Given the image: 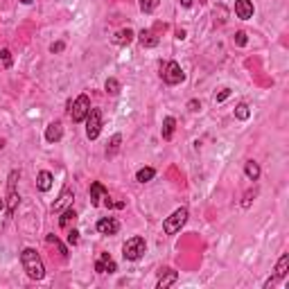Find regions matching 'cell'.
<instances>
[{
	"instance_id": "6da1fadb",
	"label": "cell",
	"mask_w": 289,
	"mask_h": 289,
	"mask_svg": "<svg viewBox=\"0 0 289 289\" xmlns=\"http://www.w3.org/2000/svg\"><path fill=\"white\" fill-rule=\"evenodd\" d=\"M20 265H23L25 274L30 276L32 280H41L45 276L43 260H41V255L34 249H23V253H20Z\"/></svg>"
},
{
	"instance_id": "7a4b0ae2",
	"label": "cell",
	"mask_w": 289,
	"mask_h": 289,
	"mask_svg": "<svg viewBox=\"0 0 289 289\" xmlns=\"http://www.w3.org/2000/svg\"><path fill=\"white\" fill-rule=\"evenodd\" d=\"M145 251H147V242H145V237H140V235L127 240L124 246H122V255H124V260H129V262H138V260L145 255Z\"/></svg>"
},
{
	"instance_id": "3957f363",
	"label": "cell",
	"mask_w": 289,
	"mask_h": 289,
	"mask_svg": "<svg viewBox=\"0 0 289 289\" xmlns=\"http://www.w3.org/2000/svg\"><path fill=\"white\" fill-rule=\"evenodd\" d=\"M186 221H188V208H177V210L163 221V230H165L167 235H177L179 230L186 226Z\"/></svg>"
},
{
	"instance_id": "277c9868",
	"label": "cell",
	"mask_w": 289,
	"mask_h": 289,
	"mask_svg": "<svg viewBox=\"0 0 289 289\" xmlns=\"http://www.w3.org/2000/svg\"><path fill=\"white\" fill-rule=\"evenodd\" d=\"M18 179H20V172L14 170L9 174V181H7V212H9V217H14L16 208H18V201H20L18 190H16V183H18Z\"/></svg>"
},
{
	"instance_id": "5b68a950",
	"label": "cell",
	"mask_w": 289,
	"mask_h": 289,
	"mask_svg": "<svg viewBox=\"0 0 289 289\" xmlns=\"http://www.w3.org/2000/svg\"><path fill=\"white\" fill-rule=\"evenodd\" d=\"M102 131V111L99 108H91L89 115H86V136L89 140H95Z\"/></svg>"
},
{
	"instance_id": "8992f818",
	"label": "cell",
	"mask_w": 289,
	"mask_h": 289,
	"mask_svg": "<svg viewBox=\"0 0 289 289\" xmlns=\"http://www.w3.org/2000/svg\"><path fill=\"white\" fill-rule=\"evenodd\" d=\"M89 111H91L89 95H79V97L75 99V104L70 106V118H73V122H84L86 115H89Z\"/></svg>"
},
{
	"instance_id": "52a82bcc",
	"label": "cell",
	"mask_w": 289,
	"mask_h": 289,
	"mask_svg": "<svg viewBox=\"0 0 289 289\" xmlns=\"http://www.w3.org/2000/svg\"><path fill=\"white\" fill-rule=\"evenodd\" d=\"M183 79H186V73L181 70V66H179L177 61H167L165 68H163V82L170 84V86H177Z\"/></svg>"
},
{
	"instance_id": "ba28073f",
	"label": "cell",
	"mask_w": 289,
	"mask_h": 289,
	"mask_svg": "<svg viewBox=\"0 0 289 289\" xmlns=\"http://www.w3.org/2000/svg\"><path fill=\"white\" fill-rule=\"evenodd\" d=\"M118 230H120V221L113 219V217H102L97 221V233H102V235H115Z\"/></svg>"
},
{
	"instance_id": "9c48e42d",
	"label": "cell",
	"mask_w": 289,
	"mask_h": 289,
	"mask_svg": "<svg viewBox=\"0 0 289 289\" xmlns=\"http://www.w3.org/2000/svg\"><path fill=\"white\" fill-rule=\"evenodd\" d=\"M95 271L97 274H113V271H118V265L113 262L108 253H99L97 262H95Z\"/></svg>"
},
{
	"instance_id": "30bf717a",
	"label": "cell",
	"mask_w": 289,
	"mask_h": 289,
	"mask_svg": "<svg viewBox=\"0 0 289 289\" xmlns=\"http://www.w3.org/2000/svg\"><path fill=\"white\" fill-rule=\"evenodd\" d=\"M287 265H289V255L285 253L283 258L278 260V267H276V278L267 280V283H265V287H271V285H276V283H278V280H283L285 276H287Z\"/></svg>"
},
{
	"instance_id": "8fae6325",
	"label": "cell",
	"mask_w": 289,
	"mask_h": 289,
	"mask_svg": "<svg viewBox=\"0 0 289 289\" xmlns=\"http://www.w3.org/2000/svg\"><path fill=\"white\" fill-rule=\"evenodd\" d=\"M235 14L237 18L249 20L253 16V2L251 0H235Z\"/></svg>"
},
{
	"instance_id": "7c38bea8",
	"label": "cell",
	"mask_w": 289,
	"mask_h": 289,
	"mask_svg": "<svg viewBox=\"0 0 289 289\" xmlns=\"http://www.w3.org/2000/svg\"><path fill=\"white\" fill-rule=\"evenodd\" d=\"M61 136H64V124H61V122H50L48 129H45V140L57 142V140H61Z\"/></svg>"
},
{
	"instance_id": "4fadbf2b",
	"label": "cell",
	"mask_w": 289,
	"mask_h": 289,
	"mask_svg": "<svg viewBox=\"0 0 289 289\" xmlns=\"http://www.w3.org/2000/svg\"><path fill=\"white\" fill-rule=\"evenodd\" d=\"M106 196H108V192L104 190V186H102V183H97V181H95L93 186H91V203H93L95 208H97L99 203H102V199H106Z\"/></svg>"
},
{
	"instance_id": "5bb4252c",
	"label": "cell",
	"mask_w": 289,
	"mask_h": 289,
	"mask_svg": "<svg viewBox=\"0 0 289 289\" xmlns=\"http://www.w3.org/2000/svg\"><path fill=\"white\" fill-rule=\"evenodd\" d=\"M75 199V194H73V190H70V188H66L64 192H61V196L57 201H54V206H52V210L54 212H64L66 210V206H68L70 201Z\"/></svg>"
},
{
	"instance_id": "9a60e30c",
	"label": "cell",
	"mask_w": 289,
	"mask_h": 289,
	"mask_svg": "<svg viewBox=\"0 0 289 289\" xmlns=\"http://www.w3.org/2000/svg\"><path fill=\"white\" fill-rule=\"evenodd\" d=\"M179 280V274L174 269H165V271H161V278H158V283H156V287L158 289H165V287H170V285H174Z\"/></svg>"
},
{
	"instance_id": "2e32d148",
	"label": "cell",
	"mask_w": 289,
	"mask_h": 289,
	"mask_svg": "<svg viewBox=\"0 0 289 289\" xmlns=\"http://www.w3.org/2000/svg\"><path fill=\"white\" fill-rule=\"evenodd\" d=\"M52 181H54V177L50 174L48 170H41V172H39V177H36V186H39L41 192H48L50 188H52Z\"/></svg>"
},
{
	"instance_id": "e0dca14e",
	"label": "cell",
	"mask_w": 289,
	"mask_h": 289,
	"mask_svg": "<svg viewBox=\"0 0 289 289\" xmlns=\"http://www.w3.org/2000/svg\"><path fill=\"white\" fill-rule=\"evenodd\" d=\"M133 39H136V32L127 27V30H120L118 34L113 36V43H115V45H129Z\"/></svg>"
},
{
	"instance_id": "ac0fdd59",
	"label": "cell",
	"mask_w": 289,
	"mask_h": 289,
	"mask_svg": "<svg viewBox=\"0 0 289 289\" xmlns=\"http://www.w3.org/2000/svg\"><path fill=\"white\" fill-rule=\"evenodd\" d=\"M138 41H140L145 48H156L158 45V36L154 34L152 30H142L140 34H138Z\"/></svg>"
},
{
	"instance_id": "d6986e66",
	"label": "cell",
	"mask_w": 289,
	"mask_h": 289,
	"mask_svg": "<svg viewBox=\"0 0 289 289\" xmlns=\"http://www.w3.org/2000/svg\"><path fill=\"white\" fill-rule=\"evenodd\" d=\"M244 174L251 179V181H258L260 179V165L255 161H246V165H244Z\"/></svg>"
},
{
	"instance_id": "ffe728a7",
	"label": "cell",
	"mask_w": 289,
	"mask_h": 289,
	"mask_svg": "<svg viewBox=\"0 0 289 289\" xmlns=\"http://www.w3.org/2000/svg\"><path fill=\"white\" fill-rule=\"evenodd\" d=\"M154 177H156V170H154V167H142V170H138L136 181L138 183H147V181H152Z\"/></svg>"
},
{
	"instance_id": "44dd1931",
	"label": "cell",
	"mask_w": 289,
	"mask_h": 289,
	"mask_svg": "<svg viewBox=\"0 0 289 289\" xmlns=\"http://www.w3.org/2000/svg\"><path fill=\"white\" fill-rule=\"evenodd\" d=\"M174 129H177V120L170 115V118H165V122H163V138H165V140H172Z\"/></svg>"
},
{
	"instance_id": "7402d4cb",
	"label": "cell",
	"mask_w": 289,
	"mask_h": 289,
	"mask_svg": "<svg viewBox=\"0 0 289 289\" xmlns=\"http://www.w3.org/2000/svg\"><path fill=\"white\" fill-rule=\"evenodd\" d=\"M75 219H77V212H75L73 208H66V210H64V217L59 219V226H61V228H68V226L73 224Z\"/></svg>"
},
{
	"instance_id": "603a6c76",
	"label": "cell",
	"mask_w": 289,
	"mask_h": 289,
	"mask_svg": "<svg viewBox=\"0 0 289 289\" xmlns=\"http://www.w3.org/2000/svg\"><path fill=\"white\" fill-rule=\"evenodd\" d=\"M249 115H251L249 104H237V106H235V118L237 120H249Z\"/></svg>"
},
{
	"instance_id": "cb8c5ba5",
	"label": "cell",
	"mask_w": 289,
	"mask_h": 289,
	"mask_svg": "<svg viewBox=\"0 0 289 289\" xmlns=\"http://www.w3.org/2000/svg\"><path fill=\"white\" fill-rule=\"evenodd\" d=\"M156 7H158V0H140V9L145 14H152Z\"/></svg>"
},
{
	"instance_id": "d4e9b609",
	"label": "cell",
	"mask_w": 289,
	"mask_h": 289,
	"mask_svg": "<svg viewBox=\"0 0 289 289\" xmlns=\"http://www.w3.org/2000/svg\"><path fill=\"white\" fill-rule=\"evenodd\" d=\"M120 142H122V136H120V133H115V136H113L111 138V147H108V156H113V154H115V152H118V149H120Z\"/></svg>"
},
{
	"instance_id": "484cf974",
	"label": "cell",
	"mask_w": 289,
	"mask_h": 289,
	"mask_svg": "<svg viewBox=\"0 0 289 289\" xmlns=\"http://www.w3.org/2000/svg\"><path fill=\"white\" fill-rule=\"evenodd\" d=\"M106 93H111V95H118L120 93V82L118 79H106Z\"/></svg>"
},
{
	"instance_id": "4316f807",
	"label": "cell",
	"mask_w": 289,
	"mask_h": 289,
	"mask_svg": "<svg viewBox=\"0 0 289 289\" xmlns=\"http://www.w3.org/2000/svg\"><path fill=\"white\" fill-rule=\"evenodd\" d=\"M45 240H48V242H50V244H54V246H57V249H59L61 258H68V251H66V246H64V244H61V242H59V240H57V237H54V235H48V237H45Z\"/></svg>"
},
{
	"instance_id": "83f0119b",
	"label": "cell",
	"mask_w": 289,
	"mask_h": 289,
	"mask_svg": "<svg viewBox=\"0 0 289 289\" xmlns=\"http://www.w3.org/2000/svg\"><path fill=\"white\" fill-rule=\"evenodd\" d=\"M0 59H2V66H5V68H11V52L9 50H0Z\"/></svg>"
},
{
	"instance_id": "f1b7e54d",
	"label": "cell",
	"mask_w": 289,
	"mask_h": 289,
	"mask_svg": "<svg viewBox=\"0 0 289 289\" xmlns=\"http://www.w3.org/2000/svg\"><path fill=\"white\" fill-rule=\"evenodd\" d=\"M66 240H68V244L70 246H75V244H79V230H68V235H66Z\"/></svg>"
},
{
	"instance_id": "f546056e",
	"label": "cell",
	"mask_w": 289,
	"mask_h": 289,
	"mask_svg": "<svg viewBox=\"0 0 289 289\" xmlns=\"http://www.w3.org/2000/svg\"><path fill=\"white\" fill-rule=\"evenodd\" d=\"M253 196H255V190H249V192H246V194H244V201H242V206L249 208V206H251V201H253Z\"/></svg>"
},
{
	"instance_id": "4dcf8cb0",
	"label": "cell",
	"mask_w": 289,
	"mask_h": 289,
	"mask_svg": "<svg viewBox=\"0 0 289 289\" xmlns=\"http://www.w3.org/2000/svg\"><path fill=\"white\" fill-rule=\"evenodd\" d=\"M235 43L237 45H246V34H244V32H237V34H235Z\"/></svg>"
},
{
	"instance_id": "1f68e13d",
	"label": "cell",
	"mask_w": 289,
	"mask_h": 289,
	"mask_svg": "<svg viewBox=\"0 0 289 289\" xmlns=\"http://www.w3.org/2000/svg\"><path fill=\"white\" fill-rule=\"evenodd\" d=\"M228 95H230V89H224V91H221V93H219V95H217V97H215V99H217V102H224V99H226V97H228Z\"/></svg>"
},
{
	"instance_id": "d6a6232c",
	"label": "cell",
	"mask_w": 289,
	"mask_h": 289,
	"mask_svg": "<svg viewBox=\"0 0 289 289\" xmlns=\"http://www.w3.org/2000/svg\"><path fill=\"white\" fill-rule=\"evenodd\" d=\"M50 50H52V52H61V50H64V43H61V41H59V43H52V48H50Z\"/></svg>"
},
{
	"instance_id": "836d02e7",
	"label": "cell",
	"mask_w": 289,
	"mask_h": 289,
	"mask_svg": "<svg viewBox=\"0 0 289 289\" xmlns=\"http://www.w3.org/2000/svg\"><path fill=\"white\" fill-rule=\"evenodd\" d=\"M199 108H201V104L196 102V99H192V102H190V111H199Z\"/></svg>"
},
{
	"instance_id": "e575fe53",
	"label": "cell",
	"mask_w": 289,
	"mask_h": 289,
	"mask_svg": "<svg viewBox=\"0 0 289 289\" xmlns=\"http://www.w3.org/2000/svg\"><path fill=\"white\" fill-rule=\"evenodd\" d=\"M192 2H194V0H181V5H183V7H192Z\"/></svg>"
},
{
	"instance_id": "d590c367",
	"label": "cell",
	"mask_w": 289,
	"mask_h": 289,
	"mask_svg": "<svg viewBox=\"0 0 289 289\" xmlns=\"http://www.w3.org/2000/svg\"><path fill=\"white\" fill-rule=\"evenodd\" d=\"M20 2H23V5H30V2H34V0H20Z\"/></svg>"
},
{
	"instance_id": "8d00e7d4",
	"label": "cell",
	"mask_w": 289,
	"mask_h": 289,
	"mask_svg": "<svg viewBox=\"0 0 289 289\" xmlns=\"http://www.w3.org/2000/svg\"><path fill=\"white\" fill-rule=\"evenodd\" d=\"M2 147H5V140H2V138H0V149H2Z\"/></svg>"
},
{
	"instance_id": "74e56055",
	"label": "cell",
	"mask_w": 289,
	"mask_h": 289,
	"mask_svg": "<svg viewBox=\"0 0 289 289\" xmlns=\"http://www.w3.org/2000/svg\"><path fill=\"white\" fill-rule=\"evenodd\" d=\"M2 208H5V201H2V199H0V210H2Z\"/></svg>"
}]
</instances>
